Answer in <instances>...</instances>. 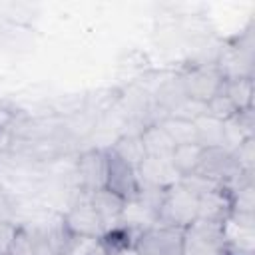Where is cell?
I'll return each instance as SVG.
<instances>
[{"label":"cell","instance_id":"ba28073f","mask_svg":"<svg viewBox=\"0 0 255 255\" xmlns=\"http://www.w3.org/2000/svg\"><path fill=\"white\" fill-rule=\"evenodd\" d=\"M78 191L92 193L106 185V147H92L76 159Z\"/></svg>","mask_w":255,"mask_h":255},{"label":"cell","instance_id":"7402d4cb","mask_svg":"<svg viewBox=\"0 0 255 255\" xmlns=\"http://www.w3.org/2000/svg\"><path fill=\"white\" fill-rule=\"evenodd\" d=\"M205 114L219 120V122H227L237 114V108L233 106V102L223 92H219L205 104Z\"/></svg>","mask_w":255,"mask_h":255},{"label":"cell","instance_id":"7c38bea8","mask_svg":"<svg viewBox=\"0 0 255 255\" xmlns=\"http://www.w3.org/2000/svg\"><path fill=\"white\" fill-rule=\"evenodd\" d=\"M139 137L145 149V155L149 157H171L175 143L165 133V129L159 126V122H149L139 129Z\"/></svg>","mask_w":255,"mask_h":255},{"label":"cell","instance_id":"9c48e42d","mask_svg":"<svg viewBox=\"0 0 255 255\" xmlns=\"http://www.w3.org/2000/svg\"><path fill=\"white\" fill-rule=\"evenodd\" d=\"M137 179H139V185L157 187V189H169L171 185L179 183L181 175L173 167L171 159L145 155V159L137 167Z\"/></svg>","mask_w":255,"mask_h":255},{"label":"cell","instance_id":"7a4b0ae2","mask_svg":"<svg viewBox=\"0 0 255 255\" xmlns=\"http://www.w3.org/2000/svg\"><path fill=\"white\" fill-rule=\"evenodd\" d=\"M139 255H183V229L153 223L133 239Z\"/></svg>","mask_w":255,"mask_h":255},{"label":"cell","instance_id":"8992f818","mask_svg":"<svg viewBox=\"0 0 255 255\" xmlns=\"http://www.w3.org/2000/svg\"><path fill=\"white\" fill-rule=\"evenodd\" d=\"M62 221H64V227L68 229V233H72V235L102 239L106 233V229L90 201V193H84V191H78L70 209L66 211V215H62Z\"/></svg>","mask_w":255,"mask_h":255},{"label":"cell","instance_id":"5bb4252c","mask_svg":"<svg viewBox=\"0 0 255 255\" xmlns=\"http://www.w3.org/2000/svg\"><path fill=\"white\" fill-rule=\"evenodd\" d=\"M221 227H223V239H225L227 249L245 253V255L255 253V227L239 225V223L231 221L229 217L221 223Z\"/></svg>","mask_w":255,"mask_h":255},{"label":"cell","instance_id":"cb8c5ba5","mask_svg":"<svg viewBox=\"0 0 255 255\" xmlns=\"http://www.w3.org/2000/svg\"><path fill=\"white\" fill-rule=\"evenodd\" d=\"M253 147H255V137H249L231 151L237 165L241 167V171L253 173V169H255V151H253Z\"/></svg>","mask_w":255,"mask_h":255},{"label":"cell","instance_id":"4316f807","mask_svg":"<svg viewBox=\"0 0 255 255\" xmlns=\"http://www.w3.org/2000/svg\"><path fill=\"white\" fill-rule=\"evenodd\" d=\"M14 118H16V114L12 112V108H10L6 102L0 100V131H6V129L12 126Z\"/></svg>","mask_w":255,"mask_h":255},{"label":"cell","instance_id":"9a60e30c","mask_svg":"<svg viewBox=\"0 0 255 255\" xmlns=\"http://www.w3.org/2000/svg\"><path fill=\"white\" fill-rule=\"evenodd\" d=\"M120 159H124L128 165H131L135 171L139 167V163L145 159V149H143V143H141V137H139V131H133V133H124L120 135L112 145H108Z\"/></svg>","mask_w":255,"mask_h":255},{"label":"cell","instance_id":"f1b7e54d","mask_svg":"<svg viewBox=\"0 0 255 255\" xmlns=\"http://www.w3.org/2000/svg\"><path fill=\"white\" fill-rule=\"evenodd\" d=\"M6 255H8V253H6Z\"/></svg>","mask_w":255,"mask_h":255},{"label":"cell","instance_id":"277c9868","mask_svg":"<svg viewBox=\"0 0 255 255\" xmlns=\"http://www.w3.org/2000/svg\"><path fill=\"white\" fill-rule=\"evenodd\" d=\"M195 173L211 181H217L225 187H231L235 181L247 175V171H241V167L237 165L233 153L225 147H203Z\"/></svg>","mask_w":255,"mask_h":255},{"label":"cell","instance_id":"6da1fadb","mask_svg":"<svg viewBox=\"0 0 255 255\" xmlns=\"http://www.w3.org/2000/svg\"><path fill=\"white\" fill-rule=\"evenodd\" d=\"M197 219V195L191 193L183 183H175L165 189L161 205L157 209V221L161 225L185 229Z\"/></svg>","mask_w":255,"mask_h":255},{"label":"cell","instance_id":"30bf717a","mask_svg":"<svg viewBox=\"0 0 255 255\" xmlns=\"http://www.w3.org/2000/svg\"><path fill=\"white\" fill-rule=\"evenodd\" d=\"M231 213V193L225 185L197 195V219L223 223Z\"/></svg>","mask_w":255,"mask_h":255},{"label":"cell","instance_id":"d6986e66","mask_svg":"<svg viewBox=\"0 0 255 255\" xmlns=\"http://www.w3.org/2000/svg\"><path fill=\"white\" fill-rule=\"evenodd\" d=\"M201 151L203 147L199 143H187V145H175L173 153H171V163L177 169V173L183 175H191L195 173L199 159H201Z\"/></svg>","mask_w":255,"mask_h":255},{"label":"cell","instance_id":"8fae6325","mask_svg":"<svg viewBox=\"0 0 255 255\" xmlns=\"http://www.w3.org/2000/svg\"><path fill=\"white\" fill-rule=\"evenodd\" d=\"M90 201H92L106 233L120 225V217H122V211H124V205H126V201L120 195L102 187V189H96V191L90 193Z\"/></svg>","mask_w":255,"mask_h":255},{"label":"cell","instance_id":"ac0fdd59","mask_svg":"<svg viewBox=\"0 0 255 255\" xmlns=\"http://www.w3.org/2000/svg\"><path fill=\"white\" fill-rule=\"evenodd\" d=\"M221 92L233 102L237 112L253 108V78H229Z\"/></svg>","mask_w":255,"mask_h":255},{"label":"cell","instance_id":"4fadbf2b","mask_svg":"<svg viewBox=\"0 0 255 255\" xmlns=\"http://www.w3.org/2000/svg\"><path fill=\"white\" fill-rule=\"evenodd\" d=\"M155 221H157V213L135 197V199H131V201H126L118 227H126V229H129L133 235H137L139 231L151 227Z\"/></svg>","mask_w":255,"mask_h":255},{"label":"cell","instance_id":"44dd1931","mask_svg":"<svg viewBox=\"0 0 255 255\" xmlns=\"http://www.w3.org/2000/svg\"><path fill=\"white\" fill-rule=\"evenodd\" d=\"M229 193H231V211L255 215V185H253V181H247V183L231 189Z\"/></svg>","mask_w":255,"mask_h":255},{"label":"cell","instance_id":"d4e9b609","mask_svg":"<svg viewBox=\"0 0 255 255\" xmlns=\"http://www.w3.org/2000/svg\"><path fill=\"white\" fill-rule=\"evenodd\" d=\"M20 223H0V255H6Z\"/></svg>","mask_w":255,"mask_h":255},{"label":"cell","instance_id":"ffe728a7","mask_svg":"<svg viewBox=\"0 0 255 255\" xmlns=\"http://www.w3.org/2000/svg\"><path fill=\"white\" fill-rule=\"evenodd\" d=\"M8 255H38V237L36 229L28 225H18V231L12 239Z\"/></svg>","mask_w":255,"mask_h":255},{"label":"cell","instance_id":"5b68a950","mask_svg":"<svg viewBox=\"0 0 255 255\" xmlns=\"http://www.w3.org/2000/svg\"><path fill=\"white\" fill-rule=\"evenodd\" d=\"M179 80H181L185 96L189 100H195L201 104H207L215 94L221 92V88L225 84V78L219 72V68L215 66V62L193 66V68L185 70L179 76Z\"/></svg>","mask_w":255,"mask_h":255},{"label":"cell","instance_id":"603a6c76","mask_svg":"<svg viewBox=\"0 0 255 255\" xmlns=\"http://www.w3.org/2000/svg\"><path fill=\"white\" fill-rule=\"evenodd\" d=\"M98 247H100V239L82 237V235H72L70 233L60 255H94V251Z\"/></svg>","mask_w":255,"mask_h":255},{"label":"cell","instance_id":"484cf974","mask_svg":"<svg viewBox=\"0 0 255 255\" xmlns=\"http://www.w3.org/2000/svg\"><path fill=\"white\" fill-rule=\"evenodd\" d=\"M0 223H18L14 203L8 199L4 191H0Z\"/></svg>","mask_w":255,"mask_h":255},{"label":"cell","instance_id":"3957f363","mask_svg":"<svg viewBox=\"0 0 255 255\" xmlns=\"http://www.w3.org/2000/svg\"><path fill=\"white\" fill-rule=\"evenodd\" d=\"M225 249L221 223L195 219L183 229V255H225Z\"/></svg>","mask_w":255,"mask_h":255},{"label":"cell","instance_id":"83f0119b","mask_svg":"<svg viewBox=\"0 0 255 255\" xmlns=\"http://www.w3.org/2000/svg\"><path fill=\"white\" fill-rule=\"evenodd\" d=\"M0 191H2V185H0Z\"/></svg>","mask_w":255,"mask_h":255},{"label":"cell","instance_id":"2e32d148","mask_svg":"<svg viewBox=\"0 0 255 255\" xmlns=\"http://www.w3.org/2000/svg\"><path fill=\"white\" fill-rule=\"evenodd\" d=\"M197 131V143L201 147H225V129L223 122L203 114L193 120Z\"/></svg>","mask_w":255,"mask_h":255},{"label":"cell","instance_id":"e0dca14e","mask_svg":"<svg viewBox=\"0 0 255 255\" xmlns=\"http://www.w3.org/2000/svg\"><path fill=\"white\" fill-rule=\"evenodd\" d=\"M157 122L165 129V133L171 137V141L175 145L197 143V131H195V124L193 122L181 120V118H173V116H163Z\"/></svg>","mask_w":255,"mask_h":255},{"label":"cell","instance_id":"52a82bcc","mask_svg":"<svg viewBox=\"0 0 255 255\" xmlns=\"http://www.w3.org/2000/svg\"><path fill=\"white\" fill-rule=\"evenodd\" d=\"M106 189L120 195L124 201H131L139 193L137 171L120 159L110 147H106Z\"/></svg>","mask_w":255,"mask_h":255}]
</instances>
